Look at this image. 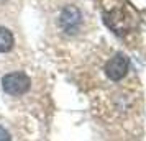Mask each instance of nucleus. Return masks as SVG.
I'll return each mask as SVG.
<instances>
[{
  "label": "nucleus",
  "mask_w": 146,
  "mask_h": 141,
  "mask_svg": "<svg viewBox=\"0 0 146 141\" xmlns=\"http://www.w3.org/2000/svg\"><path fill=\"white\" fill-rule=\"evenodd\" d=\"M15 38L12 31L5 26H0V53H8L13 49Z\"/></svg>",
  "instance_id": "obj_5"
},
{
  "label": "nucleus",
  "mask_w": 146,
  "mask_h": 141,
  "mask_svg": "<svg viewBox=\"0 0 146 141\" xmlns=\"http://www.w3.org/2000/svg\"><path fill=\"white\" fill-rule=\"evenodd\" d=\"M2 87L8 95H18L27 94L30 87H31V79L28 77L25 72H10V74L3 75L2 79Z\"/></svg>",
  "instance_id": "obj_2"
},
{
  "label": "nucleus",
  "mask_w": 146,
  "mask_h": 141,
  "mask_svg": "<svg viewBox=\"0 0 146 141\" xmlns=\"http://www.w3.org/2000/svg\"><path fill=\"white\" fill-rule=\"evenodd\" d=\"M128 66H130V62H128V58L125 54H117V56H113L112 59L107 62L105 74L112 81H120L128 72Z\"/></svg>",
  "instance_id": "obj_4"
},
{
  "label": "nucleus",
  "mask_w": 146,
  "mask_h": 141,
  "mask_svg": "<svg viewBox=\"0 0 146 141\" xmlns=\"http://www.w3.org/2000/svg\"><path fill=\"white\" fill-rule=\"evenodd\" d=\"M0 141H12V136L3 126H0Z\"/></svg>",
  "instance_id": "obj_6"
},
{
  "label": "nucleus",
  "mask_w": 146,
  "mask_h": 141,
  "mask_svg": "<svg viewBox=\"0 0 146 141\" xmlns=\"http://www.w3.org/2000/svg\"><path fill=\"white\" fill-rule=\"evenodd\" d=\"M104 20L115 33H125L135 25V17L121 2H110L104 7Z\"/></svg>",
  "instance_id": "obj_1"
},
{
  "label": "nucleus",
  "mask_w": 146,
  "mask_h": 141,
  "mask_svg": "<svg viewBox=\"0 0 146 141\" xmlns=\"http://www.w3.org/2000/svg\"><path fill=\"white\" fill-rule=\"evenodd\" d=\"M80 21H82V15L80 12L77 10L76 7L69 5L62 10L61 13V18H59V25L61 28L69 34H74L79 31V26H80Z\"/></svg>",
  "instance_id": "obj_3"
}]
</instances>
